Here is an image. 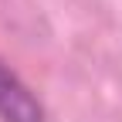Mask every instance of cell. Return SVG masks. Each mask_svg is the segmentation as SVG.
Wrapping results in <instances>:
<instances>
[{"instance_id":"1","label":"cell","mask_w":122,"mask_h":122,"mask_svg":"<svg viewBox=\"0 0 122 122\" xmlns=\"http://www.w3.org/2000/svg\"><path fill=\"white\" fill-rule=\"evenodd\" d=\"M41 98L24 85V78L0 58V122H44Z\"/></svg>"}]
</instances>
